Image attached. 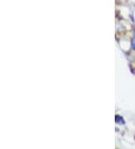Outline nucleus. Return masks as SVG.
Masks as SVG:
<instances>
[{"label":"nucleus","instance_id":"1","mask_svg":"<svg viewBox=\"0 0 135 149\" xmlns=\"http://www.w3.org/2000/svg\"><path fill=\"white\" fill-rule=\"evenodd\" d=\"M132 48L135 50V30H134V38L133 42H132Z\"/></svg>","mask_w":135,"mask_h":149}]
</instances>
